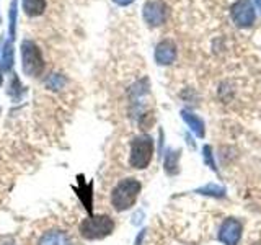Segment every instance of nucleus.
<instances>
[{
    "label": "nucleus",
    "instance_id": "nucleus-13",
    "mask_svg": "<svg viewBox=\"0 0 261 245\" xmlns=\"http://www.w3.org/2000/svg\"><path fill=\"white\" fill-rule=\"evenodd\" d=\"M202 160L204 163L212 170V172H216V174H219V167H217V163H216V157H214V149H212V145L206 144L202 147Z\"/></svg>",
    "mask_w": 261,
    "mask_h": 245
},
{
    "label": "nucleus",
    "instance_id": "nucleus-14",
    "mask_svg": "<svg viewBox=\"0 0 261 245\" xmlns=\"http://www.w3.org/2000/svg\"><path fill=\"white\" fill-rule=\"evenodd\" d=\"M39 245H69V242L65 239V235L53 232V234L44 235L43 239H41Z\"/></svg>",
    "mask_w": 261,
    "mask_h": 245
},
{
    "label": "nucleus",
    "instance_id": "nucleus-8",
    "mask_svg": "<svg viewBox=\"0 0 261 245\" xmlns=\"http://www.w3.org/2000/svg\"><path fill=\"white\" fill-rule=\"evenodd\" d=\"M176 59V46L173 41H162L155 49V61L160 65H170Z\"/></svg>",
    "mask_w": 261,
    "mask_h": 245
},
{
    "label": "nucleus",
    "instance_id": "nucleus-1",
    "mask_svg": "<svg viewBox=\"0 0 261 245\" xmlns=\"http://www.w3.org/2000/svg\"><path fill=\"white\" fill-rule=\"evenodd\" d=\"M141 182L137 178H122L121 182L113 188L111 191V204L116 211H127L136 204L139 193H141Z\"/></svg>",
    "mask_w": 261,
    "mask_h": 245
},
{
    "label": "nucleus",
    "instance_id": "nucleus-12",
    "mask_svg": "<svg viewBox=\"0 0 261 245\" xmlns=\"http://www.w3.org/2000/svg\"><path fill=\"white\" fill-rule=\"evenodd\" d=\"M23 8L31 16L39 15L44 10V0H23Z\"/></svg>",
    "mask_w": 261,
    "mask_h": 245
},
{
    "label": "nucleus",
    "instance_id": "nucleus-9",
    "mask_svg": "<svg viewBox=\"0 0 261 245\" xmlns=\"http://www.w3.org/2000/svg\"><path fill=\"white\" fill-rule=\"evenodd\" d=\"M181 118L188 125V128L196 134V137L202 139L206 136V125H204V121L198 116V114H194L190 110H181Z\"/></svg>",
    "mask_w": 261,
    "mask_h": 245
},
{
    "label": "nucleus",
    "instance_id": "nucleus-3",
    "mask_svg": "<svg viewBox=\"0 0 261 245\" xmlns=\"http://www.w3.org/2000/svg\"><path fill=\"white\" fill-rule=\"evenodd\" d=\"M114 231V220L106 214L92 216L88 219H84L80 224V234L90 240L103 239L110 235Z\"/></svg>",
    "mask_w": 261,
    "mask_h": 245
},
{
    "label": "nucleus",
    "instance_id": "nucleus-11",
    "mask_svg": "<svg viewBox=\"0 0 261 245\" xmlns=\"http://www.w3.org/2000/svg\"><path fill=\"white\" fill-rule=\"evenodd\" d=\"M194 193L196 194H202V196H209V198H214V200H224L227 196L225 188L217 185V183H207L206 186L196 188Z\"/></svg>",
    "mask_w": 261,
    "mask_h": 245
},
{
    "label": "nucleus",
    "instance_id": "nucleus-10",
    "mask_svg": "<svg viewBox=\"0 0 261 245\" xmlns=\"http://www.w3.org/2000/svg\"><path fill=\"white\" fill-rule=\"evenodd\" d=\"M179 159H181V151L168 149L165 152V159H163V168H165L167 175L173 177L179 172Z\"/></svg>",
    "mask_w": 261,
    "mask_h": 245
},
{
    "label": "nucleus",
    "instance_id": "nucleus-5",
    "mask_svg": "<svg viewBox=\"0 0 261 245\" xmlns=\"http://www.w3.org/2000/svg\"><path fill=\"white\" fill-rule=\"evenodd\" d=\"M230 13L237 27L247 28L255 23V8L250 0H237L230 8Z\"/></svg>",
    "mask_w": 261,
    "mask_h": 245
},
{
    "label": "nucleus",
    "instance_id": "nucleus-16",
    "mask_svg": "<svg viewBox=\"0 0 261 245\" xmlns=\"http://www.w3.org/2000/svg\"><path fill=\"white\" fill-rule=\"evenodd\" d=\"M256 4L259 5V10H261V0H256Z\"/></svg>",
    "mask_w": 261,
    "mask_h": 245
},
{
    "label": "nucleus",
    "instance_id": "nucleus-17",
    "mask_svg": "<svg viewBox=\"0 0 261 245\" xmlns=\"http://www.w3.org/2000/svg\"><path fill=\"white\" fill-rule=\"evenodd\" d=\"M0 82H2V77H0Z\"/></svg>",
    "mask_w": 261,
    "mask_h": 245
},
{
    "label": "nucleus",
    "instance_id": "nucleus-15",
    "mask_svg": "<svg viewBox=\"0 0 261 245\" xmlns=\"http://www.w3.org/2000/svg\"><path fill=\"white\" fill-rule=\"evenodd\" d=\"M118 5H129V4H133L134 0H114Z\"/></svg>",
    "mask_w": 261,
    "mask_h": 245
},
{
    "label": "nucleus",
    "instance_id": "nucleus-7",
    "mask_svg": "<svg viewBox=\"0 0 261 245\" xmlns=\"http://www.w3.org/2000/svg\"><path fill=\"white\" fill-rule=\"evenodd\" d=\"M144 18L150 27H160L165 23L167 18V7L160 0H152L147 2L144 7Z\"/></svg>",
    "mask_w": 261,
    "mask_h": 245
},
{
    "label": "nucleus",
    "instance_id": "nucleus-2",
    "mask_svg": "<svg viewBox=\"0 0 261 245\" xmlns=\"http://www.w3.org/2000/svg\"><path fill=\"white\" fill-rule=\"evenodd\" d=\"M153 159V139L147 134L136 136L130 142V155L129 163L133 168L144 170L150 165Z\"/></svg>",
    "mask_w": 261,
    "mask_h": 245
},
{
    "label": "nucleus",
    "instance_id": "nucleus-6",
    "mask_svg": "<svg viewBox=\"0 0 261 245\" xmlns=\"http://www.w3.org/2000/svg\"><path fill=\"white\" fill-rule=\"evenodd\" d=\"M23 62L24 70L28 74H39L43 69V57H41L39 49L28 41L23 44Z\"/></svg>",
    "mask_w": 261,
    "mask_h": 245
},
{
    "label": "nucleus",
    "instance_id": "nucleus-4",
    "mask_svg": "<svg viewBox=\"0 0 261 245\" xmlns=\"http://www.w3.org/2000/svg\"><path fill=\"white\" fill-rule=\"evenodd\" d=\"M243 234V223L237 217H225L219 226L217 240L224 245H239Z\"/></svg>",
    "mask_w": 261,
    "mask_h": 245
}]
</instances>
